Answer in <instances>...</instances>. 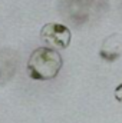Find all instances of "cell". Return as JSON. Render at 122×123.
<instances>
[{"label": "cell", "instance_id": "obj_1", "mask_svg": "<svg viewBox=\"0 0 122 123\" xmlns=\"http://www.w3.org/2000/svg\"><path fill=\"white\" fill-rule=\"evenodd\" d=\"M62 56L52 47H37L27 62V73L33 80H50L61 72Z\"/></svg>", "mask_w": 122, "mask_h": 123}, {"label": "cell", "instance_id": "obj_2", "mask_svg": "<svg viewBox=\"0 0 122 123\" xmlns=\"http://www.w3.org/2000/svg\"><path fill=\"white\" fill-rule=\"evenodd\" d=\"M40 37L52 49H66L72 40V31L61 23H47L42 27Z\"/></svg>", "mask_w": 122, "mask_h": 123}, {"label": "cell", "instance_id": "obj_3", "mask_svg": "<svg viewBox=\"0 0 122 123\" xmlns=\"http://www.w3.org/2000/svg\"><path fill=\"white\" fill-rule=\"evenodd\" d=\"M114 94H115V99L122 103V85L116 86V89H115V93H114Z\"/></svg>", "mask_w": 122, "mask_h": 123}]
</instances>
